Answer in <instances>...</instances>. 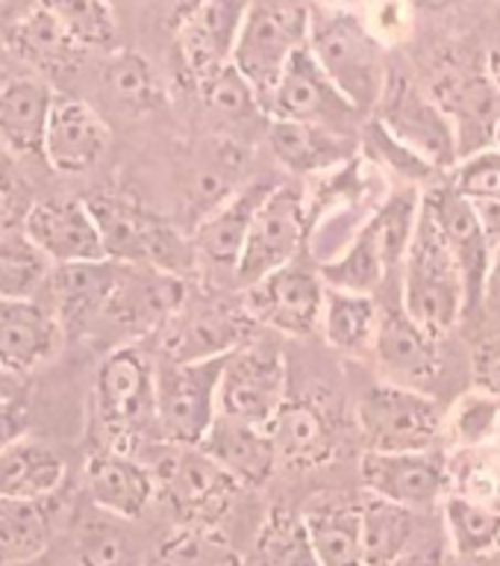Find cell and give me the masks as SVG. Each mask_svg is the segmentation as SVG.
<instances>
[{"label":"cell","mask_w":500,"mask_h":566,"mask_svg":"<svg viewBox=\"0 0 500 566\" xmlns=\"http://www.w3.org/2000/svg\"><path fill=\"white\" fill-rule=\"evenodd\" d=\"M307 51L353 109L371 113L377 106L386 88L389 69L383 44L365 27L360 12L309 0Z\"/></svg>","instance_id":"6da1fadb"},{"label":"cell","mask_w":500,"mask_h":566,"mask_svg":"<svg viewBox=\"0 0 500 566\" xmlns=\"http://www.w3.org/2000/svg\"><path fill=\"white\" fill-rule=\"evenodd\" d=\"M92 407L109 449H148L157 431V363L136 345H118L97 366Z\"/></svg>","instance_id":"7a4b0ae2"},{"label":"cell","mask_w":500,"mask_h":566,"mask_svg":"<svg viewBox=\"0 0 500 566\" xmlns=\"http://www.w3.org/2000/svg\"><path fill=\"white\" fill-rule=\"evenodd\" d=\"M141 460L153 478V499L166 504V511L180 525L215 528L242 490L201 446L159 440L148 446Z\"/></svg>","instance_id":"3957f363"},{"label":"cell","mask_w":500,"mask_h":566,"mask_svg":"<svg viewBox=\"0 0 500 566\" xmlns=\"http://www.w3.org/2000/svg\"><path fill=\"white\" fill-rule=\"evenodd\" d=\"M401 269H404L401 307L424 334L442 343V336H448L459 325V318L466 316V290L454 256L424 207V198L413 242Z\"/></svg>","instance_id":"277c9868"},{"label":"cell","mask_w":500,"mask_h":566,"mask_svg":"<svg viewBox=\"0 0 500 566\" xmlns=\"http://www.w3.org/2000/svg\"><path fill=\"white\" fill-rule=\"evenodd\" d=\"M86 207L100 230L106 260L148 265L174 277H185L198 269L192 239L177 233L168 221L157 219L130 198L100 195L86 201Z\"/></svg>","instance_id":"5b68a950"},{"label":"cell","mask_w":500,"mask_h":566,"mask_svg":"<svg viewBox=\"0 0 500 566\" xmlns=\"http://www.w3.org/2000/svg\"><path fill=\"white\" fill-rule=\"evenodd\" d=\"M309 0H251L233 51V69L256 88L263 101L286 69L307 48Z\"/></svg>","instance_id":"8992f818"},{"label":"cell","mask_w":500,"mask_h":566,"mask_svg":"<svg viewBox=\"0 0 500 566\" xmlns=\"http://www.w3.org/2000/svg\"><path fill=\"white\" fill-rule=\"evenodd\" d=\"M289 398V366L272 339H245L224 354L219 378V416L268 428Z\"/></svg>","instance_id":"52a82bcc"},{"label":"cell","mask_w":500,"mask_h":566,"mask_svg":"<svg viewBox=\"0 0 500 566\" xmlns=\"http://www.w3.org/2000/svg\"><path fill=\"white\" fill-rule=\"evenodd\" d=\"M224 354L201 360L157 363V431L162 442L201 446L219 416Z\"/></svg>","instance_id":"ba28073f"},{"label":"cell","mask_w":500,"mask_h":566,"mask_svg":"<svg viewBox=\"0 0 500 566\" xmlns=\"http://www.w3.org/2000/svg\"><path fill=\"white\" fill-rule=\"evenodd\" d=\"M445 413L436 398L415 387L380 380L362 392L357 405L365 451L439 449Z\"/></svg>","instance_id":"9c48e42d"},{"label":"cell","mask_w":500,"mask_h":566,"mask_svg":"<svg viewBox=\"0 0 500 566\" xmlns=\"http://www.w3.org/2000/svg\"><path fill=\"white\" fill-rule=\"evenodd\" d=\"M309 251L307 192L298 184H274L259 203L236 263V283L251 286Z\"/></svg>","instance_id":"30bf717a"},{"label":"cell","mask_w":500,"mask_h":566,"mask_svg":"<svg viewBox=\"0 0 500 566\" xmlns=\"http://www.w3.org/2000/svg\"><path fill=\"white\" fill-rule=\"evenodd\" d=\"M374 113L392 139L427 163L433 171H450L459 163V142L454 124L442 106L404 74H389Z\"/></svg>","instance_id":"8fae6325"},{"label":"cell","mask_w":500,"mask_h":566,"mask_svg":"<svg viewBox=\"0 0 500 566\" xmlns=\"http://www.w3.org/2000/svg\"><path fill=\"white\" fill-rule=\"evenodd\" d=\"M325 290L318 263H309L307 251L277 272L265 274L263 281L245 286V313L254 325L283 336H309L321 322Z\"/></svg>","instance_id":"7c38bea8"},{"label":"cell","mask_w":500,"mask_h":566,"mask_svg":"<svg viewBox=\"0 0 500 566\" xmlns=\"http://www.w3.org/2000/svg\"><path fill=\"white\" fill-rule=\"evenodd\" d=\"M265 115L268 122H298V124H318L327 130L353 136L360 109L348 104V97L330 83L321 65L312 60L307 48H300L280 77L265 97Z\"/></svg>","instance_id":"4fadbf2b"},{"label":"cell","mask_w":500,"mask_h":566,"mask_svg":"<svg viewBox=\"0 0 500 566\" xmlns=\"http://www.w3.org/2000/svg\"><path fill=\"white\" fill-rule=\"evenodd\" d=\"M360 478L369 495L401 504L406 511H427L450 493L448 451H365Z\"/></svg>","instance_id":"5bb4252c"},{"label":"cell","mask_w":500,"mask_h":566,"mask_svg":"<svg viewBox=\"0 0 500 566\" xmlns=\"http://www.w3.org/2000/svg\"><path fill=\"white\" fill-rule=\"evenodd\" d=\"M424 207L430 212L433 224L439 230L442 242L454 256L459 274H462V290H466V313L477 310L486 298L489 286V269H492V242L483 237L477 224L471 203L454 186H436L430 192H422Z\"/></svg>","instance_id":"9a60e30c"},{"label":"cell","mask_w":500,"mask_h":566,"mask_svg":"<svg viewBox=\"0 0 500 566\" xmlns=\"http://www.w3.org/2000/svg\"><path fill=\"white\" fill-rule=\"evenodd\" d=\"M251 0H203L177 27V48L185 74L194 86L233 65L238 33L245 24Z\"/></svg>","instance_id":"2e32d148"},{"label":"cell","mask_w":500,"mask_h":566,"mask_svg":"<svg viewBox=\"0 0 500 566\" xmlns=\"http://www.w3.org/2000/svg\"><path fill=\"white\" fill-rule=\"evenodd\" d=\"M24 237L51 265L100 263L106 260L104 239L86 201H39L24 212Z\"/></svg>","instance_id":"e0dca14e"},{"label":"cell","mask_w":500,"mask_h":566,"mask_svg":"<svg viewBox=\"0 0 500 566\" xmlns=\"http://www.w3.org/2000/svg\"><path fill=\"white\" fill-rule=\"evenodd\" d=\"M60 318L42 298H0V369L24 378L60 354Z\"/></svg>","instance_id":"ac0fdd59"},{"label":"cell","mask_w":500,"mask_h":566,"mask_svg":"<svg viewBox=\"0 0 500 566\" xmlns=\"http://www.w3.org/2000/svg\"><path fill=\"white\" fill-rule=\"evenodd\" d=\"M109 148V127L79 97H56L44 127L42 159L60 175H86Z\"/></svg>","instance_id":"d6986e66"},{"label":"cell","mask_w":500,"mask_h":566,"mask_svg":"<svg viewBox=\"0 0 500 566\" xmlns=\"http://www.w3.org/2000/svg\"><path fill=\"white\" fill-rule=\"evenodd\" d=\"M272 180H251L230 192L219 207H212L192 233V248L198 265H210L215 272L236 274L238 254L245 245L247 230L259 203L272 192Z\"/></svg>","instance_id":"ffe728a7"},{"label":"cell","mask_w":500,"mask_h":566,"mask_svg":"<svg viewBox=\"0 0 500 566\" xmlns=\"http://www.w3.org/2000/svg\"><path fill=\"white\" fill-rule=\"evenodd\" d=\"M433 101L454 124L459 159L492 145V130L500 118V92L486 71H448L430 88Z\"/></svg>","instance_id":"44dd1931"},{"label":"cell","mask_w":500,"mask_h":566,"mask_svg":"<svg viewBox=\"0 0 500 566\" xmlns=\"http://www.w3.org/2000/svg\"><path fill=\"white\" fill-rule=\"evenodd\" d=\"M371 354L389 384H401V387L418 389V384L436 378L442 369L439 339L424 334L422 327L406 316L401 301L395 307H380Z\"/></svg>","instance_id":"7402d4cb"},{"label":"cell","mask_w":500,"mask_h":566,"mask_svg":"<svg viewBox=\"0 0 500 566\" xmlns=\"http://www.w3.org/2000/svg\"><path fill=\"white\" fill-rule=\"evenodd\" d=\"M86 493L100 513L130 522L153 502V478L139 454L100 449L86 463Z\"/></svg>","instance_id":"603a6c76"},{"label":"cell","mask_w":500,"mask_h":566,"mask_svg":"<svg viewBox=\"0 0 500 566\" xmlns=\"http://www.w3.org/2000/svg\"><path fill=\"white\" fill-rule=\"evenodd\" d=\"M185 281L148 265L118 263V277L104 313L121 325L153 327L183 307Z\"/></svg>","instance_id":"cb8c5ba5"},{"label":"cell","mask_w":500,"mask_h":566,"mask_svg":"<svg viewBox=\"0 0 500 566\" xmlns=\"http://www.w3.org/2000/svg\"><path fill=\"white\" fill-rule=\"evenodd\" d=\"M56 92L33 74H18L0 83V148L9 157H42L44 127Z\"/></svg>","instance_id":"d4e9b609"},{"label":"cell","mask_w":500,"mask_h":566,"mask_svg":"<svg viewBox=\"0 0 500 566\" xmlns=\"http://www.w3.org/2000/svg\"><path fill=\"white\" fill-rule=\"evenodd\" d=\"M201 449L227 472L238 486H263L274 475L277 454L263 424H247L227 416H215Z\"/></svg>","instance_id":"484cf974"},{"label":"cell","mask_w":500,"mask_h":566,"mask_svg":"<svg viewBox=\"0 0 500 566\" xmlns=\"http://www.w3.org/2000/svg\"><path fill=\"white\" fill-rule=\"evenodd\" d=\"M265 130L277 163L300 177H321L360 154L357 136L327 130L318 124L268 122Z\"/></svg>","instance_id":"4316f807"},{"label":"cell","mask_w":500,"mask_h":566,"mask_svg":"<svg viewBox=\"0 0 500 566\" xmlns=\"http://www.w3.org/2000/svg\"><path fill=\"white\" fill-rule=\"evenodd\" d=\"M268 437L274 442L277 463L295 469L321 467L336 454V433L325 410L304 398H286L272 422Z\"/></svg>","instance_id":"83f0119b"},{"label":"cell","mask_w":500,"mask_h":566,"mask_svg":"<svg viewBox=\"0 0 500 566\" xmlns=\"http://www.w3.org/2000/svg\"><path fill=\"white\" fill-rule=\"evenodd\" d=\"M118 277V263L100 260V263H77V265H53L51 281L44 286L56 313L62 331L65 327H83L88 318L104 313L109 292Z\"/></svg>","instance_id":"f1b7e54d"},{"label":"cell","mask_w":500,"mask_h":566,"mask_svg":"<svg viewBox=\"0 0 500 566\" xmlns=\"http://www.w3.org/2000/svg\"><path fill=\"white\" fill-rule=\"evenodd\" d=\"M65 481V460L56 449L21 437L0 451V499L47 502Z\"/></svg>","instance_id":"f546056e"},{"label":"cell","mask_w":500,"mask_h":566,"mask_svg":"<svg viewBox=\"0 0 500 566\" xmlns=\"http://www.w3.org/2000/svg\"><path fill=\"white\" fill-rule=\"evenodd\" d=\"M309 546L321 566H362L360 502L351 499H318L300 513Z\"/></svg>","instance_id":"4dcf8cb0"},{"label":"cell","mask_w":500,"mask_h":566,"mask_svg":"<svg viewBox=\"0 0 500 566\" xmlns=\"http://www.w3.org/2000/svg\"><path fill=\"white\" fill-rule=\"evenodd\" d=\"M380 304L374 295L348 290H325V307L318 331L325 334L327 345L348 357H365L371 354L374 334H377Z\"/></svg>","instance_id":"1f68e13d"},{"label":"cell","mask_w":500,"mask_h":566,"mask_svg":"<svg viewBox=\"0 0 500 566\" xmlns=\"http://www.w3.org/2000/svg\"><path fill=\"white\" fill-rule=\"evenodd\" d=\"M422 537L415 511L392 504L377 495L360 499L362 566H389Z\"/></svg>","instance_id":"d6a6232c"},{"label":"cell","mask_w":500,"mask_h":566,"mask_svg":"<svg viewBox=\"0 0 500 566\" xmlns=\"http://www.w3.org/2000/svg\"><path fill=\"white\" fill-rule=\"evenodd\" d=\"M318 274H321L325 286L362 292V295H374L386 283L392 269H389L383 245H380L377 233L369 224V219L357 228L351 242L342 248V254H333L330 260L318 263Z\"/></svg>","instance_id":"836d02e7"},{"label":"cell","mask_w":500,"mask_h":566,"mask_svg":"<svg viewBox=\"0 0 500 566\" xmlns=\"http://www.w3.org/2000/svg\"><path fill=\"white\" fill-rule=\"evenodd\" d=\"M42 9L74 51H118V21L109 0H44Z\"/></svg>","instance_id":"e575fe53"},{"label":"cell","mask_w":500,"mask_h":566,"mask_svg":"<svg viewBox=\"0 0 500 566\" xmlns=\"http://www.w3.org/2000/svg\"><path fill=\"white\" fill-rule=\"evenodd\" d=\"M51 546V516L44 502L0 499V566L33 564Z\"/></svg>","instance_id":"d590c367"},{"label":"cell","mask_w":500,"mask_h":566,"mask_svg":"<svg viewBox=\"0 0 500 566\" xmlns=\"http://www.w3.org/2000/svg\"><path fill=\"white\" fill-rule=\"evenodd\" d=\"M442 522L450 548L459 560L480 557L500 546V511L492 504L475 502L466 495L448 493L442 499Z\"/></svg>","instance_id":"8d00e7d4"},{"label":"cell","mask_w":500,"mask_h":566,"mask_svg":"<svg viewBox=\"0 0 500 566\" xmlns=\"http://www.w3.org/2000/svg\"><path fill=\"white\" fill-rule=\"evenodd\" d=\"M500 437V398L486 389H468L442 419V442L454 451L489 449Z\"/></svg>","instance_id":"74e56055"},{"label":"cell","mask_w":500,"mask_h":566,"mask_svg":"<svg viewBox=\"0 0 500 566\" xmlns=\"http://www.w3.org/2000/svg\"><path fill=\"white\" fill-rule=\"evenodd\" d=\"M150 566H245L236 546L219 528L177 525L153 552Z\"/></svg>","instance_id":"f35d334b"},{"label":"cell","mask_w":500,"mask_h":566,"mask_svg":"<svg viewBox=\"0 0 500 566\" xmlns=\"http://www.w3.org/2000/svg\"><path fill=\"white\" fill-rule=\"evenodd\" d=\"M51 269L24 230L0 233V298H42Z\"/></svg>","instance_id":"ab89813d"},{"label":"cell","mask_w":500,"mask_h":566,"mask_svg":"<svg viewBox=\"0 0 500 566\" xmlns=\"http://www.w3.org/2000/svg\"><path fill=\"white\" fill-rule=\"evenodd\" d=\"M198 92L212 113L221 115L224 122L238 127V130L251 133L254 127H268V115H265V106L256 95V88L233 65L221 69L210 80H203Z\"/></svg>","instance_id":"60d3db41"},{"label":"cell","mask_w":500,"mask_h":566,"mask_svg":"<svg viewBox=\"0 0 500 566\" xmlns=\"http://www.w3.org/2000/svg\"><path fill=\"white\" fill-rule=\"evenodd\" d=\"M256 566H321L300 513L274 507L256 537Z\"/></svg>","instance_id":"b9f144b4"},{"label":"cell","mask_w":500,"mask_h":566,"mask_svg":"<svg viewBox=\"0 0 500 566\" xmlns=\"http://www.w3.org/2000/svg\"><path fill=\"white\" fill-rule=\"evenodd\" d=\"M106 83L115 101L127 106L130 113H153L157 106L166 104L159 74L136 51H121V48L113 51V60L106 65Z\"/></svg>","instance_id":"7bdbcfd3"},{"label":"cell","mask_w":500,"mask_h":566,"mask_svg":"<svg viewBox=\"0 0 500 566\" xmlns=\"http://www.w3.org/2000/svg\"><path fill=\"white\" fill-rule=\"evenodd\" d=\"M74 557L77 566H132V539L113 516H88L74 534Z\"/></svg>","instance_id":"ee69618b"},{"label":"cell","mask_w":500,"mask_h":566,"mask_svg":"<svg viewBox=\"0 0 500 566\" xmlns=\"http://www.w3.org/2000/svg\"><path fill=\"white\" fill-rule=\"evenodd\" d=\"M450 186L466 201L500 198V148L489 145L468 154L450 168Z\"/></svg>","instance_id":"f6af8a7d"},{"label":"cell","mask_w":500,"mask_h":566,"mask_svg":"<svg viewBox=\"0 0 500 566\" xmlns=\"http://www.w3.org/2000/svg\"><path fill=\"white\" fill-rule=\"evenodd\" d=\"M413 3L409 0H365V12H360L365 27L383 48L395 44L413 30Z\"/></svg>","instance_id":"bcb514c9"},{"label":"cell","mask_w":500,"mask_h":566,"mask_svg":"<svg viewBox=\"0 0 500 566\" xmlns=\"http://www.w3.org/2000/svg\"><path fill=\"white\" fill-rule=\"evenodd\" d=\"M365 148L374 154L377 163L392 166L397 175L409 177V180H424V177L436 175L427 163H422V159L415 157L413 150H406L401 142L392 139L386 127L380 122H369V127H365Z\"/></svg>","instance_id":"7dc6e473"},{"label":"cell","mask_w":500,"mask_h":566,"mask_svg":"<svg viewBox=\"0 0 500 566\" xmlns=\"http://www.w3.org/2000/svg\"><path fill=\"white\" fill-rule=\"evenodd\" d=\"M471 375H475L477 389H486L500 398V331L480 339L471 354Z\"/></svg>","instance_id":"c3c4849f"},{"label":"cell","mask_w":500,"mask_h":566,"mask_svg":"<svg viewBox=\"0 0 500 566\" xmlns=\"http://www.w3.org/2000/svg\"><path fill=\"white\" fill-rule=\"evenodd\" d=\"M44 0H0V42H12Z\"/></svg>","instance_id":"681fc988"},{"label":"cell","mask_w":500,"mask_h":566,"mask_svg":"<svg viewBox=\"0 0 500 566\" xmlns=\"http://www.w3.org/2000/svg\"><path fill=\"white\" fill-rule=\"evenodd\" d=\"M26 437V413L15 398H0V451Z\"/></svg>","instance_id":"f907efd6"},{"label":"cell","mask_w":500,"mask_h":566,"mask_svg":"<svg viewBox=\"0 0 500 566\" xmlns=\"http://www.w3.org/2000/svg\"><path fill=\"white\" fill-rule=\"evenodd\" d=\"M389 566H445V555L436 546V539H415L413 546L406 548L404 555L392 560Z\"/></svg>","instance_id":"816d5d0a"},{"label":"cell","mask_w":500,"mask_h":566,"mask_svg":"<svg viewBox=\"0 0 500 566\" xmlns=\"http://www.w3.org/2000/svg\"><path fill=\"white\" fill-rule=\"evenodd\" d=\"M475 210V219L483 230V237L498 245L500 242V198H480V201H468Z\"/></svg>","instance_id":"f5cc1de1"},{"label":"cell","mask_w":500,"mask_h":566,"mask_svg":"<svg viewBox=\"0 0 500 566\" xmlns=\"http://www.w3.org/2000/svg\"><path fill=\"white\" fill-rule=\"evenodd\" d=\"M203 0H162V12H166V21L171 27H180V21H183L189 12H194V9L201 7Z\"/></svg>","instance_id":"db71d44e"},{"label":"cell","mask_w":500,"mask_h":566,"mask_svg":"<svg viewBox=\"0 0 500 566\" xmlns=\"http://www.w3.org/2000/svg\"><path fill=\"white\" fill-rule=\"evenodd\" d=\"M21 221H24V212H18L15 203H12V198L0 192V233L21 230Z\"/></svg>","instance_id":"11a10c76"},{"label":"cell","mask_w":500,"mask_h":566,"mask_svg":"<svg viewBox=\"0 0 500 566\" xmlns=\"http://www.w3.org/2000/svg\"><path fill=\"white\" fill-rule=\"evenodd\" d=\"M12 180H15V168H12V157H9L7 150L0 148V192L9 195V189H12Z\"/></svg>","instance_id":"9f6ffc18"},{"label":"cell","mask_w":500,"mask_h":566,"mask_svg":"<svg viewBox=\"0 0 500 566\" xmlns=\"http://www.w3.org/2000/svg\"><path fill=\"white\" fill-rule=\"evenodd\" d=\"M462 566H500V546L492 548V552H486L480 557H466V560H459Z\"/></svg>","instance_id":"6f0895ef"},{"label":"cell","mask_w":500,"mask_h":566,"mask_svg":"<svg viewBox=\"0 0 500 566\" xmlns=\"http://www.w3.org/2000/svg\"><path fill=\"white\" fill-rule=\"evenodd\" d=\"M15 392V378H9L7 371L0 369V398H12Z\"/></svg>","instance_id":"680465c9"},{"label":"cell","mask_w":500,"mask_h":566,"mask_svg":"<svg viewBox=\"0 0 500 566\" xmlns=\"http://www.w3.org/2000/svg\"><path fill=\"white\" fill-rule=\"evenodd\" d=\"M409 3H413V9H445L454 0H409Z\"/></svg>","instance_id":"91938a15"},{"label":"cell","mask_w":500,"mask_h":566,"mask_svg":"<svg viewBox=\"0 0 500 566\" xmlns=\"http://www.w3.org/2000/svg\"><path fill=\"white\" fill-rule=\"evenodd\" d=\"M489 277H494L500 283V242L492 245V269H489Z\"/></svg>","instance_id":"94428289"},{"label":"cell","mask_w":500,"mask_h":566,"mask_svg":"<svg viewBox=\"0 0 500 566\" xmlns=\"http://www.w3.org/2000/svg\"><path fill=\"white\" fill-rule=\"evenodd\" d=\"M492 145H494V148H500V118H498V124H494V130H492Z\"/></svg>","instance_id":"6125c7cd"},{"label":"cell","mask_w":500,"mask_h":566,"mask_svg":"<svg viewBox=\"0 0 500 566\" xmlns=\"http://www.w3.org/2000/svg\"><path fill=\"white\" fill-rule=\"evenodd\" d=\"M492 446H494V458H498V463H500V440H494Z\"/></svg>","instance_id":"be15d7a7"},{"label":"cell","mask_w":500,"mask_h":566,"mask_svg":"<svg viewBox=\"0 0 500 566\" xmlns=\"http://www.w3.org/2000/svg\"><path fill=\"white\" fill-rule=\"evenodd\" d=\"M0 44H3V42H0Z\"/></svg>","instance_id":"e7e4bbea"}]
</instances>
